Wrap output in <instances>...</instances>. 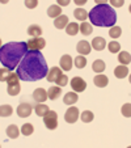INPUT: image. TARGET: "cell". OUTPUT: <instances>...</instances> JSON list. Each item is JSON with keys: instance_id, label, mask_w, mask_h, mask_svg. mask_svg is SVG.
Returning a JSON list of instances; mask_svg holds the SVG:
<instances>
[{"instance_id": "20", "label": "cell", "mask_w": 131, "mask_h": 148, "mask_svg": "<svg viewBox=\"0 0 131 148\" xmlns=\"http://www.w3.org/2000/svg\"><path fill=\"white\" fill-rule=\"evenodd\" d=\"M49 110H50L49 109V106L46 105V103H43V102H38L36 106H34V112H36V114L38 115V117H43Z\"/></svg>"}, {"instance_id": "27", "label": "cell", "mask_w": 131, "mask_h": 148, "mask_svg": "<svg viewBox=\"0 0 131 148\" xmlns=\"http://www.w3.org/2000/svg\"><path fill=\"white\" fill-rule=\"evenodd\" d=\"M62 14V9L59 5H51L47 9V16L49 17H53V18H56V17H59Z\"/></svg>"}, {"instance_id": "8", "label": "cell", "mask_w": 131, "mask_h": 148, "mask_svg": "<svg viewBox=\"0 0 131 148\" xmlns=\"http://www.w3.org/2000/svg\"><path fill=\"white\" fill-rule=\"evenodd\" d=\"M71 87H72L73 92L80 93V92H84V90H85L86 83L81 77L76 76V77H72V80H71Z\"/></svg>"}, {"instance_id": "40", "label": "cell", "mask_w": 131, "mask_h": 148, "mask_svg": "<svg viewBox=\"0 0 131 148\" xmlns=\"http://www.w3.org/2000/svg\"><path fill=\"white\" fill-rule=\"evenodd\" d=\"M70 4V0H58V5L59 7H66V5H68Z\"/></svg>"}, {"instance_id": "18", "label": "cell", "mask_w": 131, "mask_h": 148, "mask_svg": "<svg viewBox=\"0 0 131 148\" xmlns=\"http://www.w3.org/2000/svg\"><path fill=\"white\" fill-rule=\"evenodd\" d=\"M127 75H128V68H127V66L121 64V66H118V67L114 68V76H115V77H118V79H125Z\"/></svg>"}, {"instance_id": "30", "label": "cell", "mask_w": 131, "mask_h": 148, "mask_svg": "<svg viewBox=\"0 0 131 148\" xmlns=\"http://www.w3.org/2000/svg\"><path fill=\"white\" fill-rule=\"evenodd\" d=\"M79 117L81 118V121H83L84 123H89L93 121L95 115H93V113L91 112V110H84V112L81 113V115H79Z\"/></svg>"}, {"instance_id": "31", "label": "cell", "mask_w": 131, "mask_h": 148, "mask_svg": "<svg viewBox=\"0 0 131 148\" xmlns=\"http://www.w3.org/2000/svg\"><path fill=\"white\" fill-rule=\"evenodd\" d=\"M34 132V127L32 123H25V125L21 126V134L25 135V136H29Z\"/></svg>"}, {"instance_id": "24", "label": "cell", "mask_w": 131, "mask_h": 148, "mask_svg": "<svg viewBox=\"0 0 131 148\" xmlns=\"http://www.w3.org/2000/svg\"><path fill=\"white\" fill-rule=\"evenodd\" d=\"M105 68H106V64H105V62H104V60H101V59H97V60L93 62L92 70L95 71V72L102 73L104 71H105Z\"/></svg>"}, {"instance_id": "6", "label": "cell", "mask_w": 131, "mask_h": 148, "mask_svg": "<svg viewBox=\"0 0 131 148\" xmlns=\"http://www.w3.org/2000/svg\"><path fill=\"white\" fill-rule=\"evenodd\" d=\"M26 45H28V49L29 50H42V49L46 46V41L42 37H38V38H30L28 42H26Z\"/></svg>"}, {"instance_id": "28", "label": "cell", "mask_w": 131, "mask_h": 148, "mask_svg": "<svg viewBox=\"0 0 131 148\" xmlns=\"http://www.w3.org/2000/svg\"><path fill=\"white\" fill-rule=\"evenodd\" d=\"M66 33L68 36H76L79 33V25L76 23H68V25L66 26Z\"/></svg>"}, {"instance_id": "42", "label": "cell", "mask_w": 131, "mask_h": 148, "mask_svg": "<svg viewBox=\"0 0 131 148\" xmlns=\"http://www.w3.org/2000/svg\"><path fill=\"white\" fill-rule=\"evenodd\" d=\"M0 47H1V39H0Z\"/></svg>"}, {"instance_id": "32", "label": "cell", "mask_w": 131, "mask_h": 148, "mask_svg": "<svg viewBox=\"0 0 131 148\" xmlns=\"http://www.w3.org/2000/svg\"><path fill=\"white\" fill-rule=\"evenodd\" d=\"M106 45H108V50L110 51V53H113V54L119 53L121 43H118L117 41H112V42H109V43H106Z\"/></svg>"}, {"instance_id": "29", "label": "cell", "mask_w": 131, "mask_h": 148, "mask_svg": "<svg viewBox=\"0 0 131 148\" xmlns=\"http://www.w3.org/2000/svg\"><path fill=\"white\" fill-rule=\"evenodd\" d=\"M12 113H13V109H12L11 105H1L0 106V117H3V118L11 117Z\"/></svg>"}, {"instance_id": "19", "label": "cell", "mask_w": 131, "mask_h": 148, "mask_svg": "<svg viewBox=\"0 0 131 148\" xmlns=\"http://www.w3.org/2000/svg\"><path fill=\"white\" fill-rule=\"evenodd\" d=\"M62 73V70L59 67H53L51 70H49L47 75H46V79H47V81H50V83H53V81H55L56 79H58V76Z\"/></svg>"}, {"instance_id": "14", "label": "cell", "mask_w": 131, "mask_h": 148, "mask_svg": "<svg viewBox=\"0 0 131 148\" xmlns=\"http://www.w3.org/2000/svg\"><path fill=\"white\" fill-rule=\"evenodd\" d=\"M68 25V17L66 14H60L59 17H56L55 21H54V26L56 29H64Z\"/></svg>"}, {"instance_id": "10", "label": "cell", "mask_w": 131, "mask_h": 148, "mask_svg": "<svg viewBox=\"0 0 131 148\" xmlns=\"http://www.w3.org/2000/svg\"><path fill=\"white\" fill-rule=\"evenodd\" d=\"M33 100L37 102H45L47 100V92L43 88H37L33 92Z\"/></svg>"}, {"instance_id": "21", "label": "cell", "mask_w": 131, "mask_h": 148, "mask_svg": "<svg viewBox=\"0 0 131 148\" xmlns=\"http://www.w3.org/2000/svg\"><path fill=\"white\" fill-rule=\"evenodd\" d=\"M28 34L32 38H38L42 36V28L39 25H30L28 28Z\"/></svg>"}, {"instance_id": "4", "label": "cell", "mask_w": 131, "mask_h": 148, "mask_svg": "<svg viewBox=\"0 0 131 148\" xmlns=\"http://www.w3.org/2000/svg\"><path fill=\"white\" fill-rule=\"evenodd\" d=\"M7 92L9 96H17L21 90V85H20V77L17 73H11V76L7 80Z\"/></svg>"}, {"instance_id": "37", "label": "cell", "mask_w": 131, "mask_h": 148, "mask_svg": "<svg viewBox=\"0 0 131 148\" xmlns=\"http://www.w3.org/2000/svg\"><path fill=\"white\" fill-rule=\"evenodd\" d=\"M122 114H123V117H126V118L131 117V105L130 103H125L122 106Z\"/></svg>"}, {"instance_id": "7", "label": "cell", "mask_w": 131, "mask_h": 148, "mask_svg": "<svg viewBox=\"0 0 131 148\" xmlns=\"http://www.w3.org/2000/svg\"><path fill=\"white\" fill-rule=\"evenodd\" d=\"M32 112H33V106L28 102H21L19 106H17V114L21 118L29 117V115L32 114Z\"/></svg>"}, {"instance_id": "39", "label": "cell", "mask_w": 131, "mask_h": 148, "mask_svg": "<svg viewBox=\"0 0 131 148\" xmlns=\"http://www.w3.org/2000/svg\"><path fill=\"white\" fill-rule=\"evenodd\" d=\"M110 4L113 7H115V8H119V7H122L125 4V0H110Z\"/></svg>"}, {"instance_id": "35", "label": "cell", "mask_w": 131, "mask_h": 148, "mask_svg": "<svg viewBox=\"0 0 131 148\" xmlns=\"http://www.w3.org/2000/svg\"><path fill=\"white\" fill-rule=\"evenodd\" d=\"M121 34H122V29L119 26H112L109 30V36L112 38H118V37H121Z\"/></svg>"}, {"instance_id": "25", "label": "cell", "mask_w": 131, "mask_h": 148, "mask_svg": "<svg viewBox=\"0 0 131 148\" xmlns=\"http://www.w3.org/2000/svg\"><path fill=\"white\" fill-rule=\"evenodd\" d=\"M118 62H119L121 64H130L131 62V55L130 53H127V51H121L119 54H118Z\"/></svg>"}, {"instance_id": "23", "label": "cell", "mask_w": 131, "mask_h": 148, "mask_svg": "<svg viewBox=\"0 0 131 148\" xmlns=\"http://www.w3.org/2000/svg\"><path fill=\"white\" fill-rule=\"evenodd\" d=\"M79 30H80L81 34H84V36H89V34L93 33V28H92V24L89 23H81L80 25H79Z\"/></svg>"}, {"instance_id": "12", "label": "cell", "mask_w": 131, "mask_h": 148, "mask_svg": "<svg viewBox=\"0 0 131 148\" xmlns=\"http://www.w3.org/2000/svg\"><path fill=\"white\" fill-rule=\"evenodd\" d=\"M59 64H60V68L63 71H70L71 68H72V58H71L70 55H63L60 58V60H59Z\"/></svg>"}, {"instance_id": "41", "label": "cell", "mask_w": 131, "mask_h": 148, "mask_svg": "<svg viewBox=\"0 0 131 148\" xmlns=\"http://www.w3.org/2000/svg\"><path fill=\"white\" fill-rule=\"evenodd\" d=\"M85 3H86L85 0H75V4H76V5H79V7L84 5V4H85Z\"/></svg>"}, {"instance_id": "36", "label": "cell", "mask_w": 131, "mask_h": 148, "mask_svg": "<svg viewBox=\"0 0 131 148\" xmlns=\"http://www.w3.org/2000/svg\"><path fill=\"white\" fill-rule=\"evenodd\" d=\"M11 73V70H8V68H0V81H7Z\"/></svg>"}, {"instance_id": "34", "label": "cell", "mask_w": 131, "mask_h": 148, "mask_svg": "<svg viewBox=\"0 0 131 148\" xmlns=\"http://www.w3.org/2000/svg\"><path fill=\"white\" fill-rule=\"evenodd\" d=\"M75 66L78 68H84L86 66V59L84 55H78L75 58Z\"/></svg>"}, {"instance_id": "22", "label": "cell", "mask_w": 131, "mask_h": 148, "mask_svg": "<svg viewBox=\"0 0 131 148\" xmlns=\"http://www.w3.org/2000/svg\"><path fill=\"white\" fill-rule=\"evenodd\" d=\"M5 132H7V136L11 138V139H16V138H19V135H20V130L16 125H9L8 127H7Z\"/></svg>"}, {"instance_id": "5", "label": "cell", "mask_w": 131, "mask_h": 148, "mask_svg": "<svg viewBox=\"0 0 131 148\" xmlns=\"http://www.w3.org/2000/svg\"><path fill=\"white\" fill-rule=\"evenodd\" d=\"M43 122H45V126L49 130H55L58 127V114H56V112L49 110L43 115Z\"/></svg>"}, {"instance_id": "26", "label": "cell", "mask_w": 131, "mask_h": 148, "mask_svg": "<svg viewBox=\"0 0 131 148\" xmlns=\"http://www.w3.org/2000/svg\"><path fill=\"white\" fill-rule=\"evenodd\" d=\"M73 16H75L76 20H79V21H85L86 17H88V13H86V11L84 8H76L75 11H73Z\"/></svg>"}, {"instance_id": "13", "label": "cell", "mask_w": 131, "mask_h": 148, "mask_svg": "<svg viewBox=\"0 0 131 148\" xmlns=\"http://www.w3.org/2000/svg\"><path fill=\"white\" fill-rule=\"evenodd\" d=\"M106 43H108V42H106L105 38H102V37H95V38L92 39V47L97 51L104 50L105 46H106Z\"/></svg>"}, {"instance_id": "38", "label": "cell", "mask_w": 131, "mask_h": 148, "mask_svg": "<svg viewBox=\"0 0 131 148\" xmlns=\"http://www.w3.org/2000/svg\"><path fill=\"white\" fill-rule=\"evenodd\" d=\"M25 5H26V8L33 9L38 5V0H25Z\"/></svg>"}, {"instance_id": "11", "label": "cell", "mask_w": 131, "mask_h": 148, "mask_svg": "<svg viewBox=\"0 0 131 148\" xmlns=\"http://www.w3.org/2000/svg\"><path fill=\"white\" fill-rule=\"evenodd\" d=\"M91 45L88 41H79L78 45H76V50H78L79 54H81V55H86V54L91 53Z\"/></svg>"}, {"instance_id": "17", "label": "cell", "mask_w": 131, "mask_h": 148, "mask_svg": "<svg viewBox=\"0 0 131 148\" xmlns=\"http://www.w3.org/2000/svg\"><path fill=\"white\" fill-rule=\"evenodd\" d=\"M78 100H79V96L76 92H68V93H66L63 97V102L66 103V105H73Z\"/></svg>"}, {"instance_id": "9", "label": "cell", "mask_w": 131, "mask_h": 148, "mask_svg": "<svg viewBox=\"0 0 131 148\" xmlns=\"http://www.w3.org/2000/svg\"><path fill=\"white\" fill-rule=\"evenodd\" d=\"M79 109L75 106H71L67 109V112H66V114H64V119H66V122L67 123H75L76 121H78L79 118Z\"/></svg>"}, {"instance_id": "3", "label": "cell", "mask_w": 131, "mask_h": 148, "mask_svg": "<svg viewBox=\"0 0 131 148\" xmlns=\"http://www.w3.org/2000/svg\"><path fill=\"white\" fill-rule=\"evenodd\" d=\"M91 23L96 26H114V24L117 23V13L109 5V4H97L96 7H93L91 9V12L88 13Z\"/></svg>"}, {"instance_id": "15", "label": "cell", "mask_w": 131, "mask_h": 148, "mask_svg": "<svg viewBox=\"0 0 131 148\" xmlns=\"http://www.w3.org/2000/svg\"><path fill=\"white\" fill-rule=\"evenodd\" d=\"M93 83H95V85L96 87H98V88H105L106 85H108V83H109V79H108V76L106 75H97V76H95V79H93Z\"/></svg>"}, {"instance_id": "16", "label": "cell", "mask_w": 131, "mask_h": 148, "mask_svg": "<svg viewBox=\"0 0 131 148\" xmlns=\"http://www.w3.org/2000/svg\"><path fill=\"white\" fill-rule=\"evenodd\" d=\"M60 96H62V88L60 87L53 85V87H50V89L47 90V98H50V100H58Z\"/></svg>"}, {"instance_id": "2", "label": "cell", "mask_w": 131, "mask_h": 148, "mask_svg": "<svg viewBox=\"0 0 131 148\" xmlns=\"http://www.w3.org/2000/svg\"><path fill=\"white\" fill-rule=\"evenodd\" d=\"M28 53L26 42H9L0 47V62L8 70H14Z\"/></svg>"}, {"instance_id": "1", "label": "cell", "mask_w": 131, "mask_h": 148, "mask_svg": "<svg viewBox=\"0 0 131 148\" xmlns=\"http://www.w3.org/2000/svg\"><path fill=\"white\" fill-rule=\"evenodd\" d=\"M49 66L45 56L38 50H29L17 66L16 73L24 81H37L46 77Z\"/></svg>"}, {"instance_id": "33", "label": "cell", "mask_w": 131, "mask_h": 148, "mask_svg": "<svg viewBox=\"0 0 131 148\" xmlns=\"http://www.w3.org/2000/svg\"><path fill=\"white\" fill-rule=\"evenodd\" d=\"M55 83H56V85H58V87H60V88L66 87V85H67V83H68V77H67V75H64V73L62 72L60 75L58 76V79L55 80Z\"/></svg>"}]
</instances>
